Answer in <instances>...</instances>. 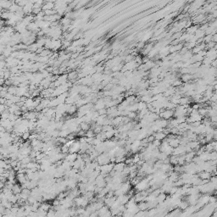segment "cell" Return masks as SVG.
<instances>
[{"mask_svg":"<svg viewBox=\"0 0 217 217\" xmlns=\"http://www.w3.org/2000/svg\"><path fill=\"white\" fill-rule=\"evenodd\" d=\"M19 117H20V116L16 115L15 114H14V113H10V114H9V120H10V121H14V120H17Z\"/></svg>","mask_w":217,"mask_h":217,"instance_id":"13","label":"cell"},{"mask_svg":"<svg viewBox=\"0 0 217 217\" xmlns=\"http://www.w3.org/2000/svg\"><path fill=\"white\" fill-rule=\"evenodd\" d=\"M160 143H161V141L157 140V139H155V140H154L153 143H152V144H153V145L155 147V148H159L160 145Z\"/></svg>","mask_w":217,"mask_h":217,"instance_id":"15","label":"cell"},{"mask_svg":"<svg viewBox=\"0 0 217 217\" xmlns=\"http://www.w3.org/2000/svg\"><path fill=\"white\" fill-rule=\"evenodd\" d=\"M80 128L83 131L86 132L88 130L90 129V123H88V122H81L80 125H79Z\"/></svg>","mask_w":217,"mask_h":217,"instance_id":"5","label":"cell"},{"mask_svg":"<svg viewBox=\"0 0 217 217\" xmlns=\"http://www.w3.org/2000/svg\"><path fill=\"white\" fill-rule=\"evenodd\" d=\"M98 114L99 115H107V108H100V110H98Z\"/></svg>","mask_w":217,"mask_h":217,"instance_id":"14","label":"cell"},{"mask_svg":"<svg viewBox=\"0 0 217 217\" xmlns=\"http://www.w3.org/2000/svg\"><path fill=\"white\" fill-rule=\"evenodd\" d=\"M137 206L140 210H146L148 209V206H147V202L146 201H141L139 203H137Z\"/></svg>","mask_w":217,"mask_h":217,"instance_id":"6","label":"cell"},{"mask_svg":"<svg viewBox=\"0 0 217 217\" xmlns=\"http://www.w3.org/2000/svg\"><path fill=\"white\" fill-rule=\"evenodd\" d=\"M40 208L42 209L44 211H48L50 208H51V205H50L49 204H48L47 202H44V203L42 202L41 204H40Z\"/></svg>","mask_w":217,"mask_h":217,"instance_id":"9","label":"cell"},{"mask_svg":"<svg viewBox=\"0 0 217 217\" xmlns=\"http://www.w3.org/2000/svg\"><path fill=\"white\" fill-rule=\"evenodd\" d=\"M4 210H5V208H4V206H3V205H2V204H1V205H0V213L4 214Z\"/></svg>","mask_w":217,"mask_h":217,"instance_id":"18","label":"cell"},{"mask_svg":"<svg viewBox=\"0 0 217 217\" xmlns=\"http://www.w3.org/2000/svg\"><path fill=\"white\" fill-rule=\"evenodd\" d=\"M60 204V201L58 199H56L55 200H54V201H53V206H58V205H59Z\"/></svg>","mask_w":217,"mask_h":217,"instance_id":"17","label":"cell"},{"mask_svg":"<svg viewBox=\"0 0 217 217\" xmlns=\"http://www.w3.org/2000/svg\"><path fill=\"white\" fill-rule=\"evenodd\" d=\"M153 135L154 136V138L157 139V140L162 141L163 139L165 138L166 135L164 133V132H154Z\"/></svg>","mask_w":217,"mask_h":217,"instance_id":"3","label":"cell"},{"mask_svg":"<svg viewBox=\"0 0 217 217\" xmlns=\"http://www.w3.org/2000/svg\"><path fill=\"white\" fill-rule=\"evenodd\" d=\"M170 164L172 165H177V155H175V154H170Z\"/></svg>","mask_w":217,"mask_h":217,"instance_id":"7","label":"cell"},{"mask_svg":"<svg viewBox=\"0 0 217 217\" xmlns=\"http://www.w3.org/2000/svg\"><path fill=\"white\" fill-rule=\"evenodd\" d=\"M30 134H31V132H29V131H26V132H23V133L21 134V138H22L24 141L28 140V139H29V137H30Z\"/></svg>","mask_w":217,"mask_h":217,"instance_id":"11","label":"cell"},{"mask_svg":"<svg viewBox=\"0 0 217 217\" xmlns=\"http://www.w3.org/2000/svg\"><path fill=\"white\" fill-rule=\"evenodd\" d=\"M93 131L95 133V135L98 134V133H99V132H102V126H101V125H97V124H96V126H94V128L93 129Z\"/></svg>","mask_w":217,"mask_h":217,"instance_id":"10","label":"cell"},{"mask_svg":"<svg viewBox=\"0 0 217 217\" xmlns=\"http://www.w3.org/2000/svg\"><path fill=\"white\" fill-rule=\"evenodd\" d=\"M180 144V140L177 138V137H175V138H172L171 140L169 141V145L171 146L173 148H177V147Z\"/></svg>","mask_w":217,"mask_h":217,"instance_id":"4","label":"cell"},{"mask_svg":"<svg viewBox=\"0 0 217 217\" xmlns=\"http://www.w3.org/2000/svg\"><path fill=\"white\" fill-rule=\"evenodd\" d=\"M11 190H12V192H13L14 194L17 195V194H20L21 192V191H22V187H21L20 183H14Z\"/></svg>","mask_w":217,"mask_h":217,"instance_id":"2","label":"cell"},{"mask_svg":"<svg viewBox=\"0 0 217 217\" xmlns=\"http://www.w3.org/2000/svg\"><path fill=\"white\" fill-rule=\"evenodd\" d=\"M160 117L161 119H165V120H170L171 119L174 115V110H167L165 108V110L162 113H160Z\"/></svg>","mask_w":217,"mask_h":217,"instance_id":"1","label":"cell"},{"mask_svg":"<svg viewBox=\"0 0 217 217\" xmlns=\"http://www.w3.org/2000/svg\"><path fill=\"white\" fill-rule=\"evenodd\" d=\"M7 108L8 107H6V106L4 104H3V103H0V114H1L2 112H4Z\"/></svg>","mask_w":217,"mask_h":217,"instance_id":"16","label":"cell"},{"mask_svg":"<svg viewBox=\"0 0 217 217\" xmlns=\"http://www.w3.org/2000/svg\"><path fill=\"white\" fill-rule=\"evenodd\" d=\"M85 137H95V133L93 132V131L92 129H89L86 132Z\"/></svg>","mask_w":217,"mask_h":217,"instance_id":"12","label":"cell"},{"mask_svg":"<svg viewBox=\"0 0 217 217\" xmlns=\"http://www.w3.org/2000/svg\"><path fill=\"white\" fill-rule=\"evenodd\" d=\"M0 119H1V115H0Z\"/></svg>","mask_w":217,"mask_h":217,"instance_id":"21","label":"cell"},{"mask_svg":"<svg viewBox=\"0 0 217 217\" xmlns=\"http://www.w3.org/2000/svg\"><path fill=\"white\" fill-rule=\"evenodd\" d=\"M2 204V201H1V199H0V205H1Z\"/></svg>","mask_w":217,"mask_h":217,"instance_id":"20","label":"cell"},{"mask_svg":"<svg viewBox=\"0 0 217 217\" xmlns=\"http://www.w3.org/2000/svg\"><path fill=\"white\" fill-rule=\"evenodd\" d=\"M4 131H5V128H4L3 126H1V125H0V132H3Z\"/></svg>","mask_w":217,"mask_h":217,"instance_id":"19","label":"cell"},{"mask_svg":"<svg viewBox=\"0 0 217 217\" xmlns=\"http://www.w3.org/2000/svg\"><path fill=\"white\" fill-rule=\"evenodd\" d=\"M10 120H9V118H7V119H4V118H1V119H0V125H1V126H3L4 128H5V127L8 126L9 124H10Z\"/></svg>","mask_w":217,"mask_h":217,"instance_id":"8","label":"cell"}]
</instances>
